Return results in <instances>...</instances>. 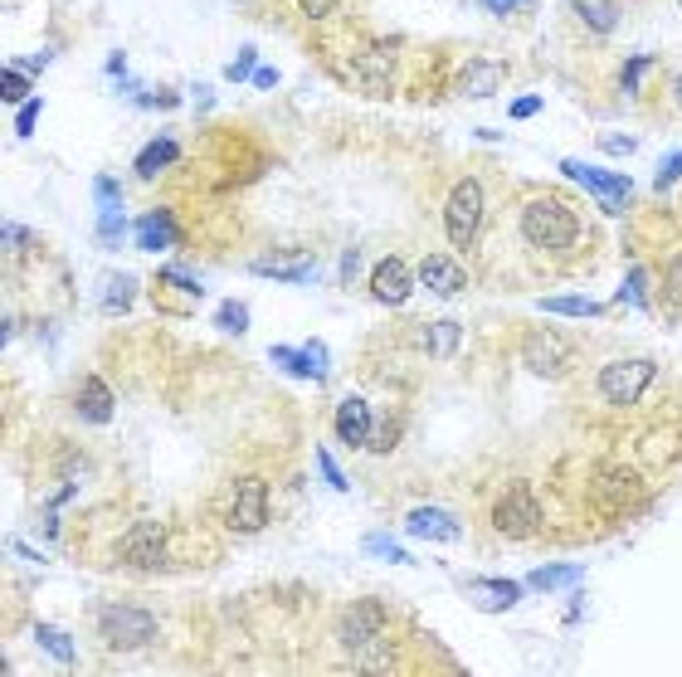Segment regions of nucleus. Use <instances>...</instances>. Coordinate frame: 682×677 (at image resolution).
<instances>
[{
  "mask_svg": "<svg viewBox=\"0 0 682 677\" xmlns=\"http://www.w3.org/2000/svg\"><path fill=\"white\" fill-rule=\"evenodd\" d=\"M536 312H551V317H600L605 302L595 298H580V293H566V298H541Z\"/></svg>",
  "mask_w": 682,
  "mask_h": 677,
  "instance_id": "nucleus-24",
  "label": "nucleus"
},
{
  "mask_svg": "<svg viewBox=\"0 0 682 677\" xmlns=\"http://www.w3.org/2000/svg\"><path fill=\"white\" fill-rule=\"evenodd\" d=\"M415 283H419V273H410L405 259H380L371 268V298L385 302V307H405L410 293H415Z\"/></svg>",
  "mask_w": 682,
  "mask_h": 677,
  "instance_id": "nucleus-11",
  "label": "nucleus"
},
{
  "mask_svg": "<svg viewBox=\"0 0 682 677\" xmlns=\"http://www.w3.org/2000/svg\"><path fill=\"white\" fill-rule=\"evenodd\" d=\"M249 83H254V88H264V93H268V88H278V69H268V64H259Z\"/></svg>",
  "mask_w": 682,
  "mask_h": 677,
  "instance_id": "nucleus-46",
  "label": "nucleus"
},
{
  "mask_svg": "<svg viewBox=\"0 0 682 677\" xmlns=\"http://www.w3.org/2000/svg\"><path fill=\"white\" fill-rule=\"evenodd\" d=\"M419 283L429 288V293H439V298H458L463 288H468V273H463V264L458 259H449V254H429V259H419Z\"/></svg>",
  "mask_w": 682,
  "mask_h": 677,
  "instance_id": "nucleus-13",
  "label": "nucleus"
},
{
  "mask_svg": "<svg viewBox=\"0 0 682 677\" xmlns=\"http://www.w3.org/2000/svg\"><path fill=\"white\" fill-rule=\"evenodd\" d=\"M405 531L419 536V541H458L463 536V522H458L449 507H415L405 517Z\"/></svg>",
  "mask_w": 682,
  "mask_h": 677,
  "instance_id": "nucleus-17",
  "label": "nucleus"
},
{
  "mask_svg": "<svg viewBox=\"0 0 682 677\" xmlns=\"http://www.w3.org/2000/svg\"><path fill=\"white\" fill-rule=\"evenodd\" d=\"M341 643L351 653V668H376V673L395 668V648L385 639L380 609H371V604H361V609H351L341 619Z\"/></svg>",
  "mask_w": 682,
  "mask_h": 677,
  "instance_id": "nucleus-2",
  "label": "nucleus"
},
{
  "mask_svg": "<svg viewBox=\"0 0 682 677\" xmlns=\"http://www.w3.org/2000/svg\"><path fill=\"white\" fill-rule=\"evenodd\" d=\"M337 439L346 449H366L371 444V429H376V410H371V400H361V395H346L337 405Z\"/></svg>",
  "mask_w": 682,
  "mask_h": 677,
  "instance_id": "nucleus-12",
  "label": "nucleus"
},
{
  "mask_svg": "<svg viewBox=\"0 0 682 677\" xmlns=\"http://www.w3.org/2000/svg\"><path fill=\"white\" fill-rule=\"evenodd\" d=\"M35 643L59 668H74V639H69V634H59V629H49V624H35Z\"/></svg>",
  "mask_w": 682,
  "mask_h": 677,
  "instance_id": "nucleus-25",
  "label": "nucleus"
},
{
  "mask_svg": "<svg viewBox=\"0 0 682 677\" xmlns=\"http://www.w3.org/2000/svg\"><path fill=\"white\" fill-rule=\"evenodd\" d=\"M390 64H395V44H380L376 54L366 49V54L356 59V69H361V78H371V74H390Z\"/></svg>",
  "mask_w": 682,
  "mask_h": 677,
  "instance_id": "nucleus-32",
  "label": "nucleus"
},
{
  "mask_svg": "<svg viewBox=\"0 0 682 677\" xmlns=\"http://www.w3.org/2000/svg\"><path fill=\"white\" fill-rule=\"evenodd\" d=\"M678 181H682V147L663 156V166H658V176H653V190H673Z\"/></svg>",
  "mask_w": 682,
  "mask_h": 677,
  "instance_id": "nucleus-35",
  "label": "nucleus"
},
{
  "mask_svg": "<svg viewBox=\"0 0 682 677\" xmlns=\"http://www.w3.org/2000/svg\"><path fill=\"white\" fill-rule=\"evenodd\" d=\"M580 215L570 210L566 200H551V195H536L527 210H522V239L541 254H566L580 244Z\"/></svg>",
  "mask_w": 682,
  "mask_h": 677,
  "instance_id": "nucleus-1",
  "label": "nucleus"
},
{
  "mask_svg": "<svg viewBox=\"0 0 682 677\" xmlns=\"http://www.w3.org/2000/svg\"><path fill=\"white\" fill-rule=\"evenodd\" d=\"M536 113H541V98H536V93H527V98L512 103V117H517V122H527V117H536Z\"/></svg>",
  "mask_w": 682,
  "mask_h": 677,
  "instance_id": "nucleus-43",
  "label": "nucleus"
},
{
  "mask_svg": "<svg viewBox=\"0 0 682 677\" xmlns=\"http://www.w3.org/2000/svg\"><path fill=\"white\" fill-rule=\"evenodd\" d=\"M117 410V400H113V385L103 376H83L78 380V390H74V414L83 419V424H108Z\"/></svg>",
  "mask_w": 682,
  "mask_h": 677,
  "instance_id": "nucleus-15",
  "label": "nucleus"
},
{
  "mask_svg": "<svg viewBox=\"0 0 682 677\" xmlns=\"http://www.w3.org/2000/svg\"><path fill=\"white\" fill-rule=\"evenodd\" d=\"M132 293H137V278H132V273H117V278H113V288L103 293V307H108L113 317H122V312L132 307Z\"/></svg>",
  "mask_w": 682,
  "mask_h": 677,
  "instance_id": "nucleus-28",
  "label": "nucleus"
},
{
  "mask_svg": "<svg viewBox=\"0 0 682 677\" xmlns=\"http://www.w3.org/2000/svg\"><path fill=\"white\" fill-rule=\"evenodd\" d=\"M210 103H215V93H210V88H195V108H200V113H205V108H210Z\"/></svg>",
  "mask_w": 682,
  "mask_h": 677,
  "instance_id": "nucleus-49",
  "label": "nucleus"
},
{
  "mask_svg": "<svg viewBox=\"0 0 682 677\" xmlns=\"http://www.w3.org/2000/svg\"><path fill=\"white\" fill-rule=\"evenodd\" d=\"M176 156H181V142L161 132V137H152L147 147L132 156V171H137V181H156L166 166H176Z\"/></svg>",
  "mask_w": 682,
  "mask_h": 677,
  "instance_id": "nucleus-18",
  "label": "nucleus"
},
{
  "mask_svg": "<svg viewBox=\"0 0 682 677\" xmlns=\"http://www.w3.org/2000/svg\"><path fill=\"white\" fill-rule=\"evenodd\" d=\"M117 546H122L117 556H122L127 570H166L171 565V546H166V527L161 522H137Z\"/></svg>",
  "mask_w": 682,
  "mask_h": 677,
  "instance_id": "nucleus-8",
  "label": "nucleus"
},
{
  "mask_svg": "<svg viewBox=\"0 0 682 677\" xmlns=\"http://www.w3.org/2000/svg\"><path fill=\"white\" fill-rule=\"evenodd\" d=\"M673 98H678V108H682V74L673 78Z\"/></svg>",
  "mask_w": 682,
  "mask_h": 677,
  "instance_id": "nucleus-50",
  "label": "nucleus"
},
{
  "mask_svg": "<svg viewBox=\"0 0 682 677\" xmlns=\"http://www.w3.org/2000/svg\"><path fill=\"white\" fill-rule=\"evenodd\" d=\"M317 468H322V478L332 483V492H351V483H346V473L337 468V458H332L327 449H317Z\"/></svg>",
  "mask_w": 682,
  "mask_h": 677,
  "instance_id": "nucleus-40",
  "label": "nucleus"
},
{
  "mask_svg": "<svg viewBox=\"0 0 682 677\" xmlns=\"http://www.w3.org/2000/svg\"><path fill=\"white\" fill-rule=\"evenodd\" d=\"M419 346H424L429 356L449 361L458 346H463V327H458L454 317H434V322H424V327H419Z\"/></svg>",
  "mask_w": 682,
  "mask_h": 677,
  "instance_id": "nucleus-19",
  "label": "nucleus"
},
{
  "mask_svg": "<svg viewBox=\"0 0 682 677\" xmlns=\"http://www.w3.org/2000/svg\"><path fill=\"white\" fill-rule=\"evenodd\" d=\"M161 273H166V283H171V288H181V293H190V298H200V293H205V288H200V283H195V278H190L186 268H161Z\"/></svg>",
  "mask_w": 682,
  "mask_h": 677,
  "instance_id": "nucleus-42",
  "label": "nucleus"
},
{
  "mask_svg": "<svg viewBox=\"0 0 682 677\" xmlns=\"http://www.w3.org/2000/svg\"><path fill=\"white\" fill-rule=\"evenodd\" d=\"M497 88H502V64L497 59H478V64H468L458 74V93L463 98H493Z\"/></svg>",
  "mask_w": 682,
  "mask_h": 677,
  "instance_id": "nucleus-22",
  "label": "nucleus"
},
{
  "mask_svg": "<svg viewBox=\"0 0 682 677\" xmlns=\"http://www.w3.org/2000/svg\"><path fill=\"white\" fill-rule=\"evenodd\" d=\"M268 361L293 380H327L322 366H317V356H312L307 346H268Z\"/></svg>",
  "mask_w": 682,
  "mask_h": 677,
  "instance_id": "nucleus-21",
  "label": "nucleus"
},
{
  "mask_svg": "<svg viewBox=\"0 0 682 677\" xmlns=\"http://www.w3.org/2000/svg\"><path fill=\"white\" fill-rule=\"evenodd\" d=\"M298 5V15H307V20H327V15H337L341 0H293Z\"/></svg>",
  "mask_w": 682,
  "mask_h": 677,
  "instance_id": "nucleus-41",
  "label": "nucleus"
},
{
  "mask_svg": "<svg viewBox=\"0 0 682 677\" xmlns=\"http://www.w3.org/2000/svg\"><path fill=\"white\" fill-rule=\"evenodd\" d=\"M366 556H380V561H390V565H405V561H410V551H400L390 536H366Z\"/></svg>",
  "mask_w": 682,
  "mask_h": 677,
  "instance_id": "nucleus-36",
  "label": "nucleus"
},
{
  "mask_svg": "<svg viewBox=\"0 0 682 677\" xmlns=\"http://www.w3.org/2000/svg\"><path fill=\"white\" fill-rule=\"evenodd\" d=\"M561 176L590 190V195L605 205L609 215L629 210V200H634V181H629V176H619V171H600V166H585V161H561Z\"/></svg>",
  "mask_w": 682,
  "mask_h": 677,
  "instance_id": "nucleus-7",
  "label": "nucleus"
},
{
  "mask_svg": "<svg viewBox=\"0 0 682 677\" xmlns=\"http://www.w3.org/2000/svg\"><path fill=\"white\" fill-rule=\"evenodd\" d=\"M575 10H580V15L590 20V30H600V35L619 25V10H614V5H590V0H575Z\"/></svg>",
  "mask_w": 682,
  "mask_h": 677,
  "instance_id": "nucleus-31",
  "label": "nucleus"
},
{
  "mask_svg": "<svg viewBox=\"0 0 682 677\" xmlns=\"http://www.w3.org/2000/svg\"><path fill=\"white\" fill-rule=\"evenodd\" d=\"M634 147H639V142H634V137H624V132H619V137H605V151H614V156H629Z\"/></svg>",
  "mask_w": 682,
  "mask_h": 677,
  "instance_id": "nucleus-47",
  "label": "nucleus"
},
{
  "mask_svg": "<svg viewBox=\"0 0 682 677\" xmlns=\"http://www.w3.org/2000/svg\"><path fill=\"white\" fill-rule=\"evenodd\" d=\"M39 108H44L39 98H30V103H20V108H15V137H20V142H30V137H35V117H39Z\"/></svg>",
  "mask_w": 682,
  "mask_h": 677,
  "instance_id": "nucleus-38",
  "label": "nucleus"
},
{
  "mask_svg": "<svg viewBox=\"0 0 682 677\" xmlns=\"http://www.w3.org/2000/svg\"><path fill=\"white\" fill-rule=\"evenodd\" d=\"M15 244L25 249V244H30V229L15 225V220H5V249H15Z\"/></svg>",
  "mask_w": 682,
  "mask_h": 677,
  "instance_id": "nucleus-44",
  "label": "nucleus"
},
{
  "mask_svg": "<svg viewBox=\"0 0 682 677\" xmlns=\"http://www.w3.org/2000/svg\"><path fill=\"white\" fill-rule=\"evenodd\" d=\"M225 527L234 536H254V531L268 527V483L254 478V473H239L225 492V507H220Z\"/></svg>",
  "mask_w": 682,
  "mask_h": 677,
  "instance_id": "nucleus-4",
  "label": "nucleus"
},
{
  "mask_svg": "<svg viewBox=\"0 0 682 677\" xmlns=\"http://www.w3.org/2000/svg\"><path fill=\"white\" fill-rule=\"evenodd\" d=\"M132 234H137V249L161 254V249H171V244L181 239V225H176L171 210H142V215L132 220Z\"/></svg>",
  "mask_w": 682,
  "mask_h": 677,
  "instance_id": "nucleus-16",
  "label": "nucleus"
},
{
  "mask_svg": "<svg viewBox=\"0 0 682 677\" xmlns=\"http://www.w3.org/2000/svg\"><path fill=\"white\" fill-rule=\"evenodd\" d=\"M493 527L507 536V541H527L536 536L541 527V507H536V497L527 488H507L502 492V502L493 507Z\"/></svg>",
  "mask_w": 682,
  "mask_h": 677,
  "instance_id": "nucleus-10",
  "label": "nucleus"
},
{
  "mask_svg": "<svg viewBox=\"0 0 682 677\" xmlns=\"http://www.w3.org/2000/svg\"><path fill=\"white\" fill-rule=\"evenodd\" d=\"M93 629L113 653H137V648H147L156 639V619L137 604H98Z\"/></svg>",
  "mask_w": 682,
  "mask_h": 677,
  "instance_id": "nucleus-3",
  "label": "nucleus"
},
{
  "mask_svg": "<svg viewBox=\"0 0 682 677\" xmlns=\"http://www.w3.org/2000/svg\"><path fill=\"white\" fill-rule=\"evenodd\" d=\"M522 361H527L531 376L561 380L570 366H575V346H570L561 332H531L527 346H522Z\"/></svg>",
  "mask_w": 682,
  "mask_h": 677,
  "instance_id": "nucleus-9",
  "label": "nucleus"
},
{
  "mask_svg": "<svg viewBox=\"0 0 682 677\" xmlns=\"http://www.w3.org/2000/svg\"><path fill=\"white\" fill-rule=\"evenodd\" d=\"M585 570L580 565H566V561H556V565H536L527 575V590H536V595H551V590H566V585H575Z\"/></svg>",
  "mask_w": 682,
  "mask_h": 677,
  "instance_id": "nucleus-23",
  "label": "nucleus"
},
{
  "mask_svg": "<svg viewBox=\"0 0 682 677\" xmlns=\"http://www.w3.org/2000/svg\"><path fill=\"white\" fill-rule=\"evenodd\" d=\"M648 69H653V59H648V54H634V59L624 64V74H619V88H624V93L634 98V93H639V83H644V74H648Z\"/></svg>",
  "mask_w": 682,
  "mask_h": 677,
  "instance_id": "nucleus-34",
  "label": "nucleus"
},
{
  "mask_svg": "<svg viewBox=\"0 0 682 677\" xmlns=\"http://www.w3.org/2000/svg\"><path fill=\"white\" fill-rule=\"evenodd\" d=\"M254 69H259V54H254V44H244V49L234 54V64L225 69V78H234V83H249V78H254Z\"/></svg>",
  "mask_w": 682,
  "mask_h": 677,
  "instance_id": "nucleus-37",
  "label": "nucleus"
},
{
  "mask_svg": "<svg viewBox=\"0 0 682 677\" xmlns=\"http://www.w3.org/2000/svg\"><path fill=\"white\" fill-rule=\"evenodd\" d=\"M93 200H98V210H122V186H117V176H98L93 181Z\"/></svg>",
  "mask_w": 682,
  "mask_h": 677,
  "instance_id": "nucleus-33",
  "label": "nucleus"
},
{
  "mask_svg": "<svg viewBox=\"0 0 682 677\" xmlns=\"http://www.w3.org/2000/svg\"><path fill=\"white\" fill-rule=\"evenodd\" d=\"M356 273H361V249H346L341 254V283H351Z\"/></svg>",
  "mask_w": 682,
  "mask_h": 677,
  "instance_id": "nucleus-45",
  "label": "nucleus"
},
{
  "mask_svg": "<svg viewBox=\"0 0 682 677\" xmlns=\"http://www.w3.org/2000/svg\"><path fill=\"white\" fill-rule=\"evenodd\" d=\"M249 273L273 278V283H312V278H317V264H312V259H283V254H268V259H254Z\"/></svg>",
  "mask_w": 682,
  "mask_h": 677,
  "instance_id": "nucleus-20",
  "label": "nucleus"
},
{
  "mask_svg": "<svg viewBox=\"0 0 682 677\" xmlns=\"http://www.w3.org/2000/svg\"><path fill=\"white\" fill-rule=\"evenodd\" d=\"M98 244H108V249H117L122 244V234H127V215L122 210H98Z\"/></svg>",
  "mask_w": 682,
  "mask_h": 677,
  "instance_id": "nucleus-29",
  "label": "nucleus"
},
{
  "mask_svg": "<svg viewBox=\"0 0 682 677\" xmlns=\"http://www.w3.org/2000/svg\"><path fill=\"white\" fill-rule=\"evenodd\" d=\"M619 302H629V307H648V273L644 268H629V273H624Z\"/></svg>",
  "mask_w": 682,
  "mask_h": 677,
  "instance_id": "nucleus-30",
  "label": "nucleus"
},
{
  "mask_svg": "<svg viewBox=\"0 0 682 677\" xmlns=\"http://www.w3.org/2000/svg\"><path fill=\"white\" fill-rule=\"evenodd\" d=\"M0 98H5V108H20V103H30V78L20 64H10L5 74H0Z\"/></svg>",
  "mask_w": 682,
  "mask_h": 677,
  "instance_id": "nucleus-27",
  "label": "nucleus"
},
{
  "mask_svg": "<svg viewBox=\"0 0 682 677\" xmlns=\"http://www.w3.org/2000/svg\"><path fill=\"white\" fill-rule=\"evenodd\" d=\"M483 186L478 181H458L449 190V200H444V234H449V244H454L458 254H468L473 249V239H478V225H483Z\"/></svg>",
  "mask_w": 682,
  "mask_h": 677,
  "instance_id": "nucleus-6",
  "label": "nucleus"
},
{
  "mask_svg": "<svg viewBox=\"0 0 682 677\" xmlns=\"http://www.w3.org/2000/svg\"><path fill=\"white\" fill-rule=\"evenodd\" d=\"M483 10H493V15H512L517 5H527V0H478Z\"/></svg>",
  "mask_w": 682,
  "mask_h": 677,
  "instance_id": "nucleus-48",
  "label": "nucleus"
},
{
  "mask_svg": "<svg viewBox=\"0 0 682 677\" xmlns=\"http://www.w3.org/2000/svg\"><path fill=\"white\" fill-rule=\"evenodd\" d=\"M463 595H468L473 609H483V614H507V609H517V600H522V585L493 575V580H468Z\"/></svg>",
  "mask_w": 682,
  "mask_h": 677,
  "instance_id": "nucleus-14",
  "label": "nucleus"
},
{
  "mask_svg": "<svg viewBox=\"0 0 682 677\" xmlns=\"http://www.w3.org/2000/svg\"><path fill=\"white\" fill-rule=\"evenodd\" d=\"M215 327L229 332V337H244V332H249V307H244L239 298H225L220 302V312H215Z\"/></svg>",
  "mask_w": 682,
  "mask_h": 677,
  "instance_id": "nucleus-26",
  "label": "nucleus"
},
{
  "mask_svg": "<svg viewBox=\"0 0 682 677\" xmlns=\"http://www.w3.org/2000/svg\"><path fill=\"white\" fill-rule=\"evenodd\" d=\"M653 380H658V366L648 356H629V361H609L595 380V390L605 405H639Z\"/></svg>",
  "mask_w": 682,
  "mask_h": 677,
  "instance_id": "nucleus-5",
  "label": "nucleus"
},
{
  "mask_svg": "<svg viewBox=\"0 0 682 677\" xmlns=\"http://www.w3.org/2000/svg\"><path fill=\"white\" fill-rule=\"evenodd\" d=\"M376 429L380 434H371V444H366L371 453H390L395 444H400V419H380Z\"/></svg>",
  "mask_w": 682,
  "mask_h": 677,
  "instance_id": "nucleus-39",
  "label": "nucleus"
}]
</instances>
